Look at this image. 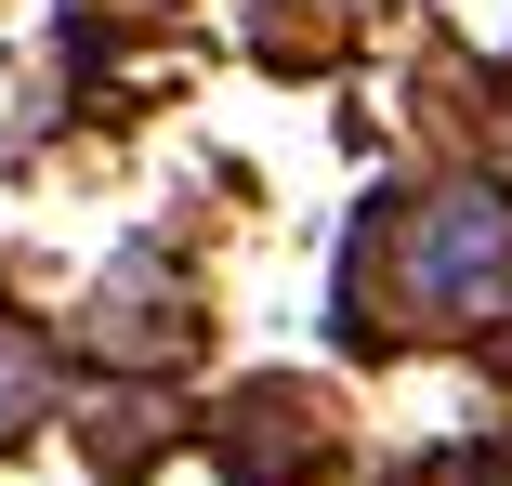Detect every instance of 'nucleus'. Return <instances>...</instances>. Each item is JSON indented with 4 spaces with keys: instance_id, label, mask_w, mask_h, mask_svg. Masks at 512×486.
<instances>
[{
    "instance_id": "nucleus-1",
    "label": "nucleus",
    "mask_w": 512,
    "mask_h": 486,
    "mask_svg": "<svg viewBox=\"0 0 512 486\" xmlns=\"http://www.w3.org/2000/svg\"><path fill=\"white\" fill-rule=\"evenodd\" d=\"M407 303L434 329H486L512 303V198L499 184H447L407 211Z\"/></svg>"
},
{
    "instance_id": "nucleus-2",
    "label": "nucleus",
    "mask_w": 512,
    "mask_h": 486,
    "mask_svg": "<svg viewBox=\"0 0 512 486\" xmlns=\"http://www.w3.org/2000/svg\"><path fill=\"white\" fill-rule=\"evenodd\" d=\"M27 408H40V355H27V342H14V329H0V434H14V421H27Z\"/></svg>"
}]
</instances>
